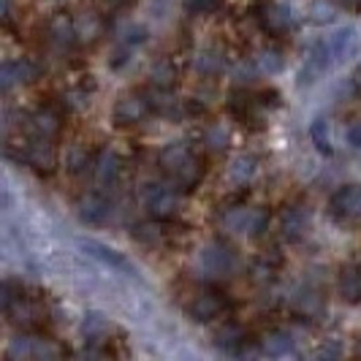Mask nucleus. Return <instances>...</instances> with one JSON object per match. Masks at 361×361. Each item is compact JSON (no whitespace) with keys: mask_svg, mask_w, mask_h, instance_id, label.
I'll use <instances>...</instances> for the list:
<instances>
[{"mask_svg":"<svg viewBox=\"0 0 361 361\" xmlns=\"http://www.w3.org/2000/svg\"><path fill=\"white\" fill-rule=\"evenodd\" d=\"M310 139H312V145H315L318 152L331 155V128L326 123V117H315V120H312V126H310Z\"/></svg>","mask_w":361,"mask_h":361,"instance_id":"nucleus-33","label":"nucleus"},{"mask_svg":"<svg viewBox=\"0 0 361 361\" xmlns=\"http://www.w3.org/2000/svg\"><path fill=\"white\" fill-rule=\"evenodd\" d=\"M293 348H296V340H293V334L286 331V329H277V331H271V334H267L261 340V353L264 356H274V359L293 353Z\"/></svg>","mask_w":361,"mask_h":361,"instance_id":"nucleus-27","label":"nucleus"},{"mask_svg":"<svg viewBox=\"0 0 361 361\" xmlns=\"http://www.w3.org/2000/svg\"><path fill=\"white\" fill-rule=\"evenodd\" d=\"M255 66H258V71L261 73L274 76V73H280L283 68H286V54H283V49H277V47H267V49L258 52Z\"/></svg>","mask_w":361,"mask_h":361,"instance_id":"nucleus-31","label":"nucleus"},{"mask_svg":"<svg viewBox=\"0 0 361 361\" xmlns=\"http://www.w3.org/2000/svg\"><path fill=\"white\" fill-rule=\"evenodd\" d=\"M255 73H261L258 66H255V60H239L234 68H231V79H234L239 87H250Z\"/></svg>","mask_w":361,"mask_h":361,"instance_id":"nucleus-35","label":"nucleus"},{"mask_svg":"<svg viewBox=\"0 0 361 361\" xmlns=\"http://www.w3.org/2000/svg\"><path fill=\"white\" fill-rule=\"evenodd\" d=\"M22 158L30 169H36L38 174H49L57 166V155H54L52 139H41V136H30L25 142V149H22Z\"/></svg>","mask_w":361,"mask_h":361,"instance_id":"nucleus-12","label":"nucleus"},{"mask_svg":"<svg viewBox=\"0 0 361 361\" xmlns=\"http://www.w3.org/2000/svg\"><path fill=\"white\" fill-rule=\"evenodd\" d=\"M337 290L348 305H359L361 302V264H350L340 271L337 277Z\"/></svg>","mask_w":361,"mask_h":361,"instance_id":"nucleus-23","label":"nucleus"},{"mask_svg":"<svg viewBox=\"0 0 361 361\" xmlns=\"http://www.w3.org/2000/svg\"><path fill=\"white\" fill-rule=\"evenodd\" d=\"M220 228L234 236L261 239L269 228V212L261 207H228L220 212Z\"/></svg>","mask_w":361,"mask_h":361,"instance_id":"nucleus-4","label":"nucleus"},{"mask_svg":"<svg viewBox=\"0 0 361 361\" xmlns=\"http://www.w3.org/2000/svg\"><path fill=\"white\" fill-rule=\"evenodd\" d=\"M250 277H253L255 283H261V286L269 283V280H274V264H271V261H258L253 267V274H250Z\"/></svg>","mask_w":361,"mask_h":361,"instance_id":"nucleus-38","label":"nucleus"},{"mask_svg":"<svg viewBox=\"0 0 361 361\" xmlns=\"http://www.w3.org/2000/svg\"><path fill=\"white\" fill-rule=\"evenodd\" d=\"M290 310L299 315V318H318L326 310V299L318 288H299L290 296Z\"/></svg>","mask_w":361,"mask_h":361,"instance_id":"nucleus-19","label":"nucleus"},{"mask_svg":"<svg viewBox=\"0 0 361 361\" xmlns=\"http://www.w3.org/2000/svg\"><path fill=\"white\" fill-rule=\"evenodd\" d=\"M255 19L261 25V30L267 36H286L293 27V17H290V8L280 0H264L255 11Z\"/></svg>","mask_w":361,"mask_h":361,"instance_id":"nucleus-8","label":"nucleus"},{"mask_svg":"<svg viewBox=\"0 0 361 361\" xmlns=\"http://www.w3.org/2000/svg\"><path fill=\"white\" fill-rule=\"evenodd\" d=\"M145 41H147V30L142 25H136V22H123V27H120V44H123L126 49L142 47Z\"/></svg>","mask_w":361,"mask_h":361,"instance_id":"nucleus-34","label":"nucleus"},{"mask_svg":"<svg viewBox=\"0 0 361 361\" xmlns=\"http://www.w3.org/2000/svg\"><path fill=\"white\" fill-rule=\"evenodd\" d=\"M11 14V0H0V22H6Z\"/></svg>","mask_w":361,"mask_h":361,"instance_id":"nucleus-42","label":"nucleus"},{"mask_svg":"<svg viewBox=\"0 0 361 361\" xmlns=\"http://www.w3.org/2000/svg\"><path fill=\"white\" fill-rule=\"evenodd\" d=\"M76 215L82 223H87V226H106L111 215H114V207H111V201L104 190H98V193H87V196H82L79 204H76Z\"/></svg>","mask_w":361,"mask_h":361,"instance_id":"nucleus-11","label":"nucleus"},{"mask_svg":"<svg viewBox=\"0 0 361 361\" xmlns=\"http://www.w3.org/2000/svg\"><path fill=\"white\" fill-rule=\"evenodd\" d=\"M123 169H126V163H123V155L120 152H114V149H101L98 155H95V163H92V177H95V185H98V190H111V188H117V182L123 177Z\"/></svg>","mask_w":361,"mask_h":361,"instance_id":"nucleus-10","label":"nucleus"},{"mask_svg":"<svg viewBox=\"0 0 361 361\" xmlns=\"http://www.w3.org/2000/svg\"><path fill=\"white\" fill-rule=\"evenodd\" d=\"M231 145V128L223 126V123H212V126L204 130V149L209 152H223Z\"/></svg>","mask_w":361,"mask_h":361,"instance_id":"nucleus-32","label":"nucleus"},{"mask_svg":"<svg viewBox=\"0 0 361 361\" xmlns=\"http://www.w3.org/2000/svg\"><path fill=\"white\" fill-rule=\"evenodd\" d=\"M321 356H343V348H337V345H329L321 350Z\"/></svg>","mask_w":361,"mask_h":361,"instance_id":"nucleus-43","label":"nucleus"},{"mask_svg":"<svg viewBox=\"0 0 361 361\" xmlns=\"http://www.w3.org/2000/svg\"><path fill=\"white\" fill-rule=\"evenodd\" d=\"M87 104H90V95L85 90H71V92H66V106L68 109H87Z\"/></svg>","mask_w":361,"mask_h":361,"instance_id":"nucleus-40","label":"nucleus"},{"mask_svg":"<svg viewBox=\"0 0 361 361\" xmlns=\"http://www.w3.org/2000/svg\"><path fill=\"white\" fill-rule=\"evenodd\" d=\"M239 269H242V258H239L234 245H228L226 239L207 242L196 255V271L209 283L231 280L239 274Z\"/></svg>","mask_w":361,"mask_h":361,"instance_id":"nucleus-2","label":"nucleus"},{"mask_svg":"<svg viewBox=\"0 0 361 361\" xmlns=\"http://www.w3.org/2000/svg\"><path fill=\"white\" fill-rule=\"evenodd\" d=\"M193 68L201 76H217V73L226 68V52H223V47H217V44L201 47L199 52H196V57H193Z\"/></svg>","mask_w":361,"mask_h":361,"instance_id":"nucleus-21","label":"nucleus"},{"mask_svg":"<svg viewBox=\"0 0 361 361\" xmlns=\"http://www.w3.org/2000/svg\"><path fill=\"white\" fill-rule=\"evenodd\" d=\"M142 207L155 220H174L182 209V190L169 180H152L142 185Z\"/></svg>","mask_w":361,"mask_h":361,"instance_id":"nucleus-3","label":"nucleus"},{"mask_svg":"<svg viewBox=\"0 0 361 361\" xmlns=\"http://www.w3.org/2000/svg\"><path fill=\"white\" fill-rule=\"evenodd\" d=\"M337 17V6L334 3H329V0H315L312 3V22H318V25H326V22H331V19Z\"/></svg>","mask_w":361,"mask_h":361,"instance_id":"nucleus-36","label":"nucleus"},{"mask_svg":"<svg viewBox=\"0 0 361 361\" xmlns=\"http://www.w3.org/2000/svg\"><path fill=\"white\" fill-rule=\"evenodd\" d=\"M111 331H114L111 321H109L106 315H101V312H87L85 321H82V334H85V340L90 345H104Z\"/></svg>","mask_w":361,"mask_h":361,"instance_id":"nucleus-25","label":"nucleus"},{"mask_svg":"<svg viewBox=\"0 0 361 361\" xmlns=\"http://www.w3.org/2000/svg\"><path fill=\"white\" fill-rule=\"evenodd\" d=\"M73 33H76V41L79 44H92L98 41L101 33H104V19L95 11H85L73 19Z\"/></svg>","mask_w":361,"mask_h":361,"instance_id":"nucleus-24","label":"nucleus"},{"mask_svg":"<svg viewBox=\"0 0 361 361\" xmlns=\"http://www.w3.org/2000/svg\"><path fill=\"white\" fill-rule=\"evenodd\" d=\"M161 171L174 188H180L182 193H190L201 185L207 166H204V158L188 142H177L161 152Z\"/></svg>","mask_w":361,"mask_h":361,"instance_id":"nucleus-1","label":"nucleus"},{"mask_svg":"<svg viewBox=\"0 0 361 361\" xmlns=\"http://www.w3.org/2000/svg\"><path fill=\"white\" fill-rule=\"evenodd\" d=\"M220 3L223 0H185V8L190 14H209V11H215Z\"/></svg>","mask_w":361,"mask_h":361,"instance_id":"nucleus-39","label":"nucleus"},{"mask_svg":"<svg viewBox=\"0 0 361 361\" xmlns=\"http://www.w3.org/2000/svg\"><path fill=\"white\" fill-rule=\"evenodd\" d=\"M133 239H136V245H142V247H161L163 239H166V231H163V220H155V217H149L145 223H136L133 226Z\"/></svg>","mask_w":361,"mask_h":361,"instance_id":"nucleus-28","label":"nucleus"},{"mask_svg":"<svg viewBox=\"0 0 361 361\" xmlns=\"http://www.w3.org/2000/svg\"><path fill=\"white\" fill-rule=\"evenodd\" d=\"M41 76V68L30 60H14V63H0V92L17 90L22 85H30Z\"/></svg>","mask_w":361,"mask_h":361,"instance_id":"nucleus-13","label":"nucleus"},{"mask_svg":"<svg viewBox=\"0 0 361 361\" xmlns=\"http://www.w3.org/2000/svg\"><path fill=\"white\" fill-rule=\"evenodd\" d=\"M82 247H85V250H87L92 258H98V261H104L106 267H111V269L128 271V274H136L133 264L128 261L126 255L117 253V250H111V247H109V245H104V242H92V239H85V242H82Z\"/></svg>","mask_w":361,"mask_h":361,"instance_id":"nucleus-20","label":"nucleus"},{"mask_svg":"<svg viewBox=\"0 0 361 361\" xmlns=\"http://www.w3.org/2000/svg\"><path fill=\"white\" fill-rule=\"evenodd\" d=\"M92 163H95V155L85 145H73L66 155V166L71 177H85L87 171H92Z\"/></svg>","mask_w":361,"mask_h":361,"instance_id":"nucleus-29","label":"nucleus"},{"mask_svg":"<svg viewBox=\"0 0 361 361\" xmlns=\"http://www.w3.org/2000/svg\"><path fill=\"white\" fill-rule=\"evenodd\" d=\"M47 41L57 54L71 52L73 47L79 44L76 41V33H73V19L68 17H54L47 27Z\"/></svg>","mask_w":361,"mask_h":361,"instance_id":"nucleus-18","label":"nucleus"},{"mask_svg":"<svg viewBox=\"0 0 361 361\" xmlns=\"http://www.w3.org/2000/svg\"><path fill=\"white\" fill-rule=\"evenodd\" d=\"M345 139H348V145L353 147V149H361V120H353V123L348 126Z\"/></svg>","mask_w":361,"mask_h":361,"instance_id":"nucleus-41","label":"nucleus"},{"mask_svg":"<svg viewBox=\"0 0 361 361\" xmlns=\"http://www.w3.org/2000/svg\"><path fill=\"white\" fill-rule=\"evenodd\" d=\"M353 90H356L361 95V68L356 73H353Z\"/></svg>","mask_w":361,"mask_h":361,"instance_id":"nucleus-44","label":"nucleus"},{"mask_svg":"<svg viewBox=\"0 0 361 361\" xmlns=\"http://www.w3.org/2000/svg\"><path fill=\"white\" fill-rule=\"evenodd\" d=\"M19 293L22 290H19L17 283H0V312H6V310L11 307Z\"/></svg>","mask_w":361,"mask_h":361,"instance_id":"nucleus-37","label":"nucleus"},{"mask_svg":"<svg viewBox=\"0 0 361 361\" xmlns=\"http://www.w3.org/2000/svg\"><path fill=\"white\" fill-rule=\"evenodd\" d=\"M331 66H337V63H334V52H331V44H329V38H321V41L307 52V57H305V66H302V71H299V85H302V87H310V85L318 82Z\"/></svg>","mask_w":361,"mask_h":361,"instance_id":"nucleus-9","label":"nucleus"},{"mask_svg":"<svg viewBox=\"0 0 361 361\" xmlns=\"http://www.w3.org/2000/svg\"><path fill=\"white\" fill-rule=\"evenodd\" d=\"M310 223H312V215H310L307 207H302V204H296V207H288V209H283V215H280V236L286 239V242H302L310 231Z\"/></svg>","mask_w":361,"mask_h":361,"instance_id":"nucleus-15","label":"nucleus"},{"mask_svg":"<svg viewBox=\"0 0 361 361\" xmlns=\"http://www.w3.org/2000/svg\"><path fill=\"white\" fill-rule=\"evenodd\" d=\"M27 130L30 136H41V139H57L63 130V114L54 106H41L27 117Z\"/></svg>","mask_w":361,"mask_h":361,"instance_id":"nucleus-16","label":"nucleus"},{"mask_svg":"<svg viewBox=\"0 0 361 361\" xmlns=\"http://www.w3.org/2000/svg\"><path fill=\"white\" fill-rule=\"evenodd\" d=\"M228 111H231V117H234L236 123H245V126H253V123H261V101H258V95L247 90V87H239L228 95Z\"/></svg>","mask_w":361,"mask_h":361,"instance_id":"nucleus-14","label":"nucleus"},{"mask_svg":"<svg viewBox=\"0 0 361 361\" xmlns=\"http://www.w3.org/2000/svg\"><path fill=\"white\" fill-rule=\"evenodd\" d=\"M258 177V155H250V152H239L231 158L228 169H226V180L234 188H245Z\"/></svg>","mask_w":361,"mask_h":361,"instance_id":"nucleus-17","label":"nucleus"},{"mask_svg":"<svg viewBox=\"0 0 361 361\" xmlns=\"http://www.w3.org/2000/svg\"><path fill=\"white\" fill-rule=\"evenodd\" d=\"M149 82H152V87L171 90V87H174V82H177V66H174L169 57L155 60V63H152V68H149Z\"/></svg>","mask_w":361,"mask_h":361,"instance_id":"nucleus-30","label":"nucleus"},{"mask_svg":"<svg viewBox=\"0 0 361 361\" xmlns=\"http://www.w3.org/2000/svg\"><path fill=\"white\" fill-rule=\"evenodd\" d=\"M8 315H11V321L22 329H36L38 318H41V310L38 305L30 299V296H25V293H19L17 299H14V305L6 310Z\"/></svg>","mask_w":361,"mask_h":361,"instance_id":"nucleus-22","label":"nucleus"},{"mask_svg":"<svg viewBox=\"0 0 361 361\" xmlns=\"http://www.w3.org/2000/svg\"><path fill=\"white\" fill-rule=\"evenodd\" d=\"M329 215L343 226H361V185H343L329 201Z\"/></svg>","mask_w":361,"mask_h":361,"instance_id":"nucleus-7","label":"nucleus"},{"mask_svg":"<svg viewBox=\"0 0 361 361\" xmlns=\"http://www.w3.org/2000/svg\"><path fill=\"white\" fill-rule=\"evenodd\" d=\"M149 114H152V101H149V92L145 90H130L126 95H120L114 109H111V120L117 128L139 126Z\"/></svg>","mask_w":361,"mask_h":361,"instance_id":"nucleus-6","label":"nucleus"},{"mask_svg":"<svg viewBox=\"0 0 361 361\" xmlns=\"http://www.w3.org/2000/svg\"><path fill=\"white\" fill-rule=\"evenodd\" d=\"M231 307V302H228V296L223 293V290L212 288V286H207V288H199L193 296H190V302H188V315L196 321V324H212L217 318H223L226 312Z\"/></svg>","mask_w":361,"mask_h":361,"instance_id":"nucleus-5","label":"nucleus"},{"mask_svg":"<svg viewBox=\"0 0 361 361\" xmlns=\"http://www.w3.org/2000/svg\"><path fill=\"white\" fill-rule=\"evenodd\" d=\"M359 353H361V340H359Z\"/></svg>","mask_w":361,"mask_h":361,"instance_id":"nucleus-45","label":"nucleus"},{"mask_svg":"<svg viewBox=\"0 0 361 361\" xmlns=\"http://www.w3.org/2000/svg\"><path fill=\"white\" fill-rule=\"evenodd\" d=\"M245 343H247V331L239 324H223L215 331V345L223 353H242Z\"/></svg>","mask_w":361,"mask_h":361,"instance_id":"nucleus-26","label":"nucleus"}]
</instances>
